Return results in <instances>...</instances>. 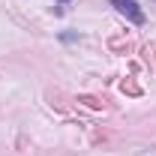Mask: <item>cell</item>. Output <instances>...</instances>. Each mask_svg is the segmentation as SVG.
I'll use <instances>...</instances> for the list:
<instances>
[{
  "label": "cell",
  "instance_id": "6",
  "mask_svg": "<svg viewBox=\"0 0 156 156\" xmlns=\"http://www.w3.org/2000/svg\"><path fill=\"white\" fill-rule=\"evenodd\" d=\"M60 3H66V0H60Z\"/></svg>",
  "mask_w": 156,
  "mask_h": 156
},
{
  "label": "cell",
  "instance_id": "2",
  "mask_svg": "<svg viewBox=\"0 0 156 156\" xmlns=\"http://www.w3.org/2000/svg\"><path fill=\"white\" fill-rule=\"evenodd\" d=\"M78 102H84L87 108H93V111H105L108 105H105V99H99V96H87V93H81L78 96Z\"/></svg>",
  "mask_w": 156,
  "mask_h": 156
},
{
  "label": "cell",
  "instance_id": "4",
  "mask_svg": "<svg viewBox=\"0 0 156 156\" xmlns=\"http://www.w3.org/2000/svg\"><path fill=\"white\" fill-rule=\"evenodd\" d=\"M129 45H132L129 39H120V36L111 39V48H114V51H129Z\"/></svg>",
  "mask_w": 156,
  "mask_h": 156
},
{
  "label": "cell",
  "instance_id": "3",
  "mask_svg": "<svg viewBox=\"0 0 156 156\" xmlns=\"http://www.w3.org/2000/svg\"><path fill=\"white\" fill-rule=\"evenodd\" d=\"M120 90L123 93H129V96H141V87H138L132 78H126V81H120Z\"/></svg>",
  "mask_w": 156,
  "mask_h": 156
},
{
  "label": "cell",
  "instance_id": "5",
  "mask_svg": "<svg viewBox=\"0 0 156 156\" xmlns=\"http://www.w3.org/2000/svg\"><path fill=\"white\" fill-rule=\"evenodd\" d=\"M144 156H156V153H144Z\"/></svg>",
  "mask_w": 156,
  "mask_h": 156
},
{
  "label": "cell",
  "instance_id": "1",
  "mask_svg": "<svg viewBox=\"0 0 156 156\" xmlns=\"http://www.w3.org/2000/svg\"><path fill=\"white\" fill-rule=\"evenodd\" d=\"M111 6H114L120 15H126L132 24H144V12H141V6H138L135 0H111Z\"/></svg>",
  "mask_w": 156,
  "mask_h": 156
}]
</instances>
